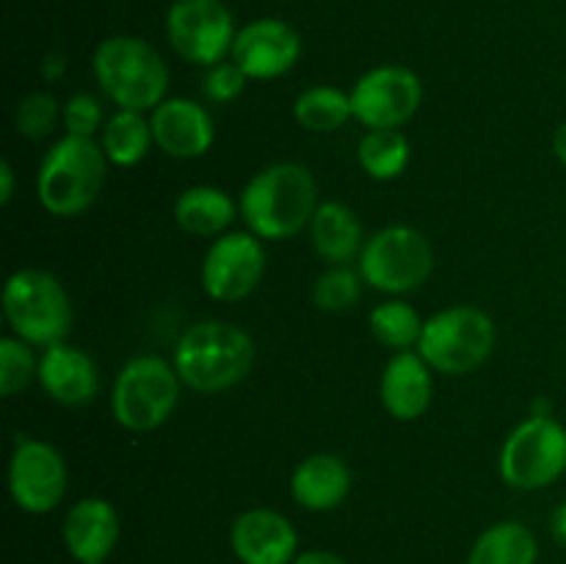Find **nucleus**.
<instances>
[{
  "label": "nucleus",
  "mask_w": 566,
  "mask_h": 564,
  "mask_svg": "<svg viewBox=\"0 0 566 564\" xmlns=\"http://www.w3.org/2000/svg\"><path fill=\"white\" fill-rule=\"evenodd\" d=\"M566 470V429L536 415L512 431L501 451V476L517 490H542Z\"/></svg>",
  "instance_id": "obj_7"
},
{
  "label": "nucleus",
  "mask_w": 566,
  "mask_h": 564,
  "mask_svg": "<svg viewBox=\"0 0 566 564\" xmlns=\"http://www.w3.org/2000/svg\"><path fill=\"white\" fill-rule=\"evenodd\" d=\"M302 55V39L287 22L263 17L238 31L232 42V61L243 75L254 81H271L291 70Z\"/></svg>",
  "instance_id": "obj_14"
},
{
  "label": "nucleus",
  "mask_w": 566,
  "mask_h": 564,
  "mask_svg": "<svg viewBox=\"0 0 566 564\" xmlns=\"http://www.w3.org/2000/svg\"><path fill=\"white\" fill-rule=\"evenodd\" d=\"M11 194H14V171H11L9 160L0 164V202H9Z\"/></svg>",
  "instance_id": "obj_34"
},
{
  "label": "nucleus",
  "mask_w": 566,
  "mask_h": 564,
  "mask_svg": "<svg viewBox=\"0 0 566 564\" xmlns=\"http://www.w3.org/2000/svg\"><path fill=\"white\" fill-rule=\"evenodd\" d=\"M252 359L254 343L247 332L224 321H202L177 343L175 370L193 390L219 393L238 385L252 368Z\"/></svg>",
  "instance_id": "obj_2"
},
{
  "label": "nucleus",
  "mask_w": 566,
  "mask_h": 564,
  "mask_svg": "<svg viewBox=\"0 0 566 564\" xmlns=\"http://www.w3.org/2000/svg\"><path fill=\"white\" fill-rule=\"evenodd\" d=\"M352 114L370 130L398 127L412 119L423 100L420 77L407 66H376L354 83Z\"/></svg>",
  "instance_id": "obj_11"
},
{
  "label": "nucleus",
  "mask_w": 566,
  "mask_h": 564,
  "mask_svg": "<svg viewBox=\"0 0 566 564\" xmlns=\"http://www.w3.org/2000/svg\"><path fill=\"white\" fill-rule=\"evenodd\" d=\"M431 263L434 254L423 232L412 227H387L365 243L359 274L379 291L407 293L429 280Z\"/></svg>",
  "instance_id": "obj_9"
},
{
  "label": "nucleus",
  "mask_w": 566,
  "mask_h": 564,
  "mask_svg": "<svg viewBox=\"0 0 566 564\" xmlns=\"http://www.w3.org/2000/svg\"><path fill=\"white\" fill-rule=\"evenodd\" d=\"M359 299V276L348 269H332L318 276L313 288V302L326 313L348 310Z\"/></svg>",
  "instance_id": "obj_29"
},
{
  "label": "nucleus",
  "mask_w": 566,
  "mask_h": 564,
  "mask_svg": "<svg viewBox=\"0 0 566 564\" xmlns=\"http://www.w3.org/2000/svg\"><path fill=\"white\" fill-rule=\"evenodd\" d=\"M103 147L86 136H64L39 169V202L53 216H77L97 199L105 182Z\"/></svg>",
  "instance_id": "obj_4"
},
{
  "label": "nucleus",
  "mask_w": 566,
  "mask_h": 564,
  "mask_svg": "<svg viewBox=\"0 0 566 564\" xmlns=\"http://www.w3.org/2000/svg\"><path fill=\"white\" fill-rule=\"evenodd\" d=\"M539 545L523 523H497L475 540L468 564H536Z\"/></svg>",
  "instance_id": "obj_23"
},
{
  "label": "nucleus",
  "mask_w": 566,
  "mask_h": 564,
  "mask_svg": "<svg viewBox=\"0 0 566 564\" xmlns=\"http://www.w3.org/2000/svg\"><path fill=\"white\" fill-rule=\"evenodd\" d=\"M429 363L420 354L398 352L387 363L381 376V401L387 412L398 420H415L429 409L431 401Z\"/></svg>",
  "instance_id": "obj_19"
},
{
  "label": "nucleus",
  "mask_w": 566,
  "mask_h": 564,
  "mask_svg": "<svg viewBox=\"0 0 566 564\" xmlns=\"http://www.w3.org/2000/svg\"><path fill=\"white\" fill-rule=\"evenodd\" d=\"M64 70H66V59L61 53H50L48 59H44V64H42L44 77H50V81L61 77V72H64Z\"/></svg>",
  "instance_id": "obj_35"
},
{
  "label": "nucleus",
  "mask_w": 566,
  "mask_h": 564,
  "mask_svg": "<svg viewBox=\"0 0 566 564\" xmlns=\"http://www.w3.org/2000/svg\"><path fill=\"white\" fill-rule=\"evenodd\" d=\"M296 531L274 509H249L232 523L230 545L243 564H293Z\"/></svg>",
  "instance_id": "obj_15"
},
{
  "label": "nucleus",
  "mask_w": 566,
  "mask_h": 564,
  "mask_svg": "<svg viewBox=\"0 0 566 564\" xmlns=\"http://www.w3.org/2000/svg\"><path fill=\"white\" fill-rule=\"evenodd\" d=\"M14 119L22 136L44 138L55 127V119H59V103H55L53 94H28V97L17 105Z\"/></svg>",
  "instance_id": "obj_30"
},
{
  "label": "nucleus",
  "mask_w": 566,
  "mask_h": 564,
  "mask_svg": "<svg viewBox=\"0 0 566 564\" xmlns=\"http://www.w3.org/2000/svg\"><path fill=\"white\" fill-rule=\"evenodd\" d=\"M553 149H556L558 160L566 166V122L556 130V138H553Z\"/></svg>",
  "instance_id": "obj_36"
},
{
  "label": "nucleus",
  "mask_w": 566,
  "mask_h": 564,
  "mask_svg": "<svg viewBox=\"0 0 566 564\" xmlns=\"http://www.w3.org/2000/svg\"><path fill=\"white\" fill-rule=\"evenodd\" d=\"M116 536H119V518L103 498H83L64 520L66 551L81 564L103 562L114 551Z\"/></svg>",
  "instance_id": "obj_17"
},
{
  "label": "nucleus",
  "mask_w": 566,
  "mask_h": 564,
  "mask_svg": "<svg viewBox=\"0 0 566 564\" xmlns=\"http://www.w3.org/2000/svg\"><path fill=\"white\" fill-rule=\"evenodd\" d=\"M94 75L122 111H147L164 103L169 70L158 50L136 36H111L94 53Z\"/></svg>",
  "instance_id": "obj_3"
},
{
  "label": "nucleus",
  "mask_w": 566,
  "mask_h": 564,
  "mask_svg": "<svg viewBox=\"0 0 566 564\" xmlns=\"http://www.w3.org/2000/svg\"><path fill=\"white\" fill-rule=\"evenodd\" d=\"M149 125H153L155 144L171 158H199L213 144V119L193 100H164L155 108Z\"/></svg>",
  "instance_id": "obj_16"
},
{
  "label": "nucleus",
  "mask_w": 566,
  "mask_h": 564,
  "mask_svg": "<svg viewBox=\"0 0 566 564\" xmlns=\"http://www.w3.org/2000/svg\"><path fill=\"white\" fill-rule=\"evenodd\" d=\"M359 164L376 180H392L409 164V142L396 127L368 130L359 142Z\"/></svg>",
  "instance_id": "obj_26"
},
{
  "label": "nucleus",
  "mask_w": 566,
  "mask_h": 564,
  "mask_svg": "<svg viewBox=\"0 0 566 564\" xmlns=\"http://www.w3.org/2000/svg\"><path fill=\"white\" fill-rule=\"evenodd\" d=\"M265 252L252 232H230L210 247L202 263V285L219 302L249 296L263 280Z\"/></svg>",
  "instance_id": "obj_12"
},
{
  "label": "nucleus",
  "mask_w": 566,
  "mask_h": 564,
  "mask_svg": "<svg viewBox=\"0 0 566 564\" xmlns=\"http://www.w3.org/2000/svg\"><path fill=\"white\" fill-rule=\"evenodd\" d=\"M296 122L304 130L313 133H332L343 127L352 114V97L343 94L340 88L332 86H313L296 100Z\"/></svg>",
  "instance_id": "obj_25"
},
{
  "label": "nucleus",
  "mask_w": 566,
  "mask_h": 564,
  "mask_svg": "<svg viewBox=\"0 0 566 564\" xmlns=\"http://www.w3.org/2000/svg\"><path fill=\"white\" fill-rule=\"evenodd\" d=\"M370 332L379 343L390 348H409L420 343L423 321L418 310L403 302H385L370 313Z\"/></svg>",
  "instance_id": "obj_27"
},
{
  "label": "nucleus",
  "mask_w": 566,
  "mask_h": 564,
  "mask_svg": "<svg viewBox=\"0 0 566 564\" xmlns=\"http://www.w3.org/2000/svg\"><path fill=\"white\" fill-rule=\"evenodd\" d=\"M39 382L50 398L66 404V407L88 401L99 387L97 368L88 359V354L61 341L48 346L44 357L39 359Z\"/></svg>",
  "instance_id": "obj_18"
},
{
  "label": "nucleus",
  "mask_w": 566,
  "mask_h": 564,
  "mask_svg": "<svg viewBox=\"0 0 566 564\" xmlns=\"http://www.w3.org/2000/svg\"><path fill=\"white\" fill-rule=\"evenodd\" d=\"M348 490H352V473L346 462L332 453H313L293 470L291 492L296 503L310 512H329L340 506Z\"/></svg>",
  "instance_id": "obj_20"
},
{
  "label": "nucleus",
  "mask_w": 566,
  "mask_h": 564,
  "mask_svg": "<svg viewBox=\"0 0 566 564\" xmlns=\"http://www.w3.org/2000/svg\"><path fill=\"white\" fill-rule=\"evenodd\" d=\"M86 564H103V562H86Z\"/></svg>",
  "instance_id": "obj_38"
},
{
  "label": "nucleus",
  "mask_w": 566,
  "mask_h": 564,
  "mask_svg": "<svg viewBox=\"0 0 566 564\" xmlns=\"http://www.w3.org/2000/svg\"><path fill=\"white\" fill-rule=\"evenodd\" d=\"M171 48L191 64L216 66L235 42V22L221 0H175L166 14Z\"/></svg>",
  "instance_id": "obj_10"
},
{
  "label": "nucleus",
  "mask_w": 566,
  "mask_h": 564,
  "mask_svg": "<svg viewBox=\"0 0 566 564\" xmlns=\"http://www.w3.org/2000/svg\"><path fill=\"white\" fill-rule=\"evenodd\" d=\"M3 313L17 337L36 346H53L66 335L72 321L70 296L53 274L22 269L3 288Z\"/></svg>",
  "instance_id": "obj_5"
},
{
  "label": "nucleus",
  "mask_w": 566,
  "mask_h": 564,
  "mask_svg": "<svg viewBox=\"0 0 566 564\" xmlns=\"http://www.w3.org/2000/svg\"><path fill=\"white\" fill-rule=\"evenodd\" d=\"M293 564H346V562H343L337 553L307 551V553H298V556L293 558Z\"/></svg>",
  "instance_id": "obj_33"
},
{
  "label": "nucleus",
  "mask_w": 566,
  "mask_h": 564,
  "mask_svg": "<svg viewBox=\"0 0 566 564\" xmlns=\"http://www.w3.org/2000/svg\"><path fill=\"white\" fill-rule=\"evenodd\" d=\"M243 86H247V75H243V70L235 61H230V64H216L208 72V77H205V92L216 103L235 100L243 92Z\"/></svg>",
  "instance_id": "obj_32"
},
{
  "label": "nucleus",
  "mask_w": 566,
  "mask_h": 564,
  "mask_svg": "<svg viewBox=\"0 0 566 564\" xmlns=\"http://www.w3.org/2000/svg\"><path fill=\"white\" fill-rule=\"evenodd\" d=\"M33 374H39V365L25 341L3 337L0 341V393L14 396L33 379Z\"/></svg>",
  "instance_id": "obj_28"
},
{
  "label": "nucleus",
  "mask_w": 566,
  "mask_h": 564,
  "mask_svg": "<svg viewBox=\"0 0 566 564\" xmlns=\"http://www.w3.org/2000/svg\"><path fill=\"white\" fill-rule=\"evenodd\" d=\"M64 122L70 136L92 138V133L97 130L99 122H103V108H99V103L92 94H75V97L66 103Z\"/></svg>",
  "instance_id": "obj_31"
},
{
  "label": "nucleus",
  "mask_w": 566,
  "mask_h": 564,
  "mask_svg": "<svg viewBox=\"0 0 566 564\" xmlns=\"http://www.w3.org/2000/svg\"><path fill=\"white\" fill-rule=\"evenodd\" d=\"M175 219L191 236H219L235 219V205L221 188L193 186L177 199Z\"/></svg>",
  "instance_id": "obj_21"
},
{
  "label": "nucleus",
  "mask_w": 566,
  "mask_h": 564,
  "mask_svg": "<svg viewBox=\"0 0 566 564\" xmlns=\"http://www.w3.org/2000/svg\"><path fill=\"white\" fill-rule=\"evenodd\" d=\"M556 531H558V536H562V540L566 542V509H562V512H558V520H556Z\"/></svg>",
  "instance_id": "obj_37"
},
{
  "label": "nucleus",
  "mask_w": 566,
  "mask_h": 564,
  "mask_svg": "<svg viewBox=\"0 0 566 564\" xmlns=\"http://www.w3.org/2000/svg\"><path fill=\"white\" fill-rule=\"evenodd\" d=\"M310 232H313V243L318 254L329 263L352 260L359 249V238H363V227H359L357 216L340 202L318 205L313 221H310Z\"/></svg>",
  "instance_id": "obj_22"
},
{
  "label": "nucleus",
  "mask_w": 566,
  "mask_h": 564,
  "mask_svg": "<svg viewBox=\"0 0 566 564\" xmlns=\"http://www.w3.org/2000/svg\"><path fill=\"white\" fill-rule=\"evenodd\" d=\"M315 197V180L304 166L276 164L243 188L241 213L252 236L280 241L296 236L313 221L318 210Z\"/></svg>",
  "instance_id": "obj_1"
},
{
  "label": "nucleus",
  "mask_w": 566,
  "mask_h": 564,
  "mask_svg": "<svg viewBox=\"0 0 566 564\" xmlns=\"http://www.w3.org/2000/svg\"><path fill=\"white\" fill-rule=\"evenodd\" d=\"M420 357L442 374H470L495 346V324L479 307H451L431 315L420 332Z\"/></svg>",
  "instance_id": "obj_6"
},
{
  "label": "nucleus",
  "mask_w": 566,
  "mask_h": 564,
  "mask_svg": "<svg viewBox=\"0 0 566 564\" xmlns=\"http://www.w3.org/2000/svg\"><path fill=\"white\" fill-rule=\"evenodd\" d=\"M153 142V125L144 119L142 111H119L103 127V153L116 166L138 164Z\"/></svg>",
  "instance_id": "obj_24"
},
{
  "label": "nucleus",
  "mask_w": 566,
  "mask_h": 564,
  "mask_svg": "<svg viewBox=\"0 0 566 564\" xmlns=\"http://www.w3.org/2000/svg\"><path fill=\"white\" fill-rule=\"evenodd\" d=\"M177 370L160 357H138L122 368L114 385V415L125 429H158L177 404Z\"/></svg>",
  "instance_id": "obj_8"
},
{
  "label": "nucleus",
  "mask_w": 566,
  "mask_h": 564,
  "mask_svg": "<svg viewBox=\"0 0 566 564\" xmlns=\"http://www.w3.org/2000/svg\"><path fill=\"white\" fill-rule=\"evenodd\" d=\"M9 490L17 506L25 512H50L66 492L64 457L42 440H22L11 459Z\"/></svg>",
  "instance_id": "obj_13"
}]
</instances>
